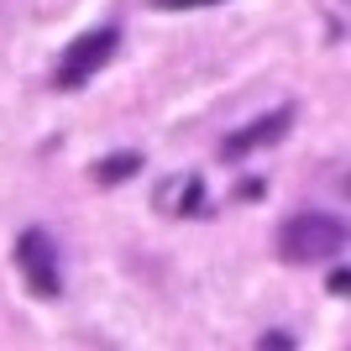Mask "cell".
Returning a JSON list of instances; mask_svg holds the SVG:
<instances>
[{
    "label": "cell",
    "instance_id": "cell-3",
    "mask_svg": "<svg viewBox=\"0 0 351 351\" xmlns=\"http://www.w3.org/2000/svg\"><path fill=\"white\" fill-rule=\"evenodd\" d=\"M16 267L37 299H58L63 293V257H58V241L43 231V226H27L16 236Z\"/></svg>",
    "mask_w": 351,
    "mask_h": 351
},
{
    "label": "cell",
    "instance_id": "cell-4",
    "mask_svg": "<svg viewBox=\"0 0 351 351\" xmlns=\"http://www.w3.org/2000/svg\"><path fill=\"white\" fill-rule=\"evenodd\" d=\"M293 105H278V110H267V116H257L252 126H241V132H231L226 142H220V162H241L247 152H257V147H273L283 142V136L293 132Z\"/></svg>",
    "mask_w": 351,
    "mask_h": 351
},
{
    "label": "cell",
    "instance_id": "cell-1",
    "mask_svg": "<svg viewBox=\"0 0 351 351\" xmlns=\"http://www.w3.org/2000/svg\"><path fill=\"white\" fill-rule=\"evenodd\" d=\"M341 247H346V220L330 215V210H299L278 231V257L293 267L330 263V257H341Z\"/></svg>",
    "mask_w": 351,
    "mask_h": 351
},
{
    "label": "cell",
    "instance_id": "cell-2",
    "mask_svg": "<svg viewBox=\"0 0 351 351\" xmlns=\"http://www.w3.org/2000/svg\"><path fill=\"white\" fill-rule=\"evenodd\" d=\"M121 53V27H95L84 37H73L53 63V89H84L95 73H105Z\"/></svg>",
    "mask_w": 351,
    "mask_h": 351
},
{
    "label": "cell",
    "instance_id": "cell-8",
    "mask_svg": "<svg viewBox=\"0 0 351 351\" xmlns=\"http://www.w3.org/2000/svg\"><path fill=\"white\" fill-rule=\"evenodd\" d=\"M330 293H336V299H346V293H351V273H346V267L330 273Z\"/></svg>",
    "mask_w": 351,
    "mask_h": 351
},
{
    "label": "cell",
    "instance_id": "cell-5",
    "mask_svg": "<svg viewBox=\"0 0 351 351\" xmlns=\"http://www.w3.org/2000/svg\"><path fill=\"white\" fill-rule=\"evenodd\" d=\"M158 210H168V215H205L210 210V199H205V184L194 173H184V178H168L158 189Z\"/></svg>",
    "mask_w": 351,
    "mask_h": 351
},
{
    "label": "cell",
    "instance_id": "cell-9",
    "mask_svg": "<svg viewBox=\"0 0 351 351\" xmlns=\"http://www.w3.org/2000/svg\"><path fill=\"white\" fill-rule=\"evenodd\" d=\"M263 346H273V351H278V346H289V351H293V336H283V330H267V336H263Z\"/></svg>",
    "mask_w": 351,
    "mask_h": 351
},
{
    "label": "cell",
    "instance_id": "cell-7",
    "mask_svg": "<svg viewBox=\"0 0 351 351\" xmlns=\"http://www.w3.org/2000/svg\"><path fill=\"white\" fill-rule=\"evenodd\" d=\"M158 11H194V5H226V0H152Z\"/></svg>",
    "mask_w": 351,
    "mask_h": 351
},
{
    "label": "cell",
    "instance_id": "cell-6",
    "mask_svg": "<svg viewBox=\"0 0 351 351\" xmlns=\"http://www.w3.org/2000/svg\"><path fill=\"white\" fill-rule=\"evenodd\" d=\"M136 173H142V152H110V158L95 162V184L100 189H116V184H126Z\"/></svg>",
    "mask_w": 351,
    "mask_h": 351
}]
</instances>
